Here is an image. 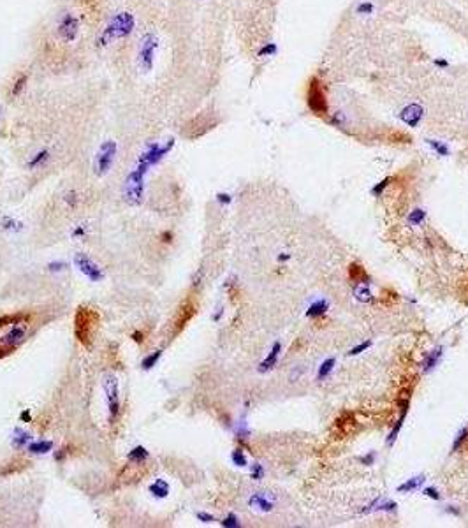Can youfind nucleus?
<instances>
[{"label": "nucleus", "instance_id": "obj_5", "mask_svg": "<svg viewBox=\"0 0 468 528\" xmlns=\"http://www.w3.org/2000/svg\"><path fill=\"white\" fill-rule=\"evenodd\" d=\"M104 395L108 412H109V424H115L122 414V398H120L118 379L113 373H108L104 377Z\"/></svg>", "mask_w": 468, "mask_h": 528}, {"label": "nucleus", "instance_id": "obj_15", "mask_svg": "<svg viewBox=\"0 0 468 528\" xmlns=\"http://www.w3.org/2000/svg\"><path fill=\"white\" fill-rule=\"evenodd\" d=\"M280 352H282V344H280V342H275V344H273V347H271L270 354L266 356V359L259 364V372L266 373V372H270L271 368H275L276 361H278V358H280Z\"/></svg>", "mask_w": 468, "mask_h": 528}, {"label": "nucleus", "instance_id": "obj_53", "mask_svg": "<svg viewBox=\"0 0 468 528\" xmlns=\"http://www.w3.org/2000/svg\"><path fill=\"white\" fill-rule=\"evenodd\" d=\"M463 447H465V449L468 451V437H467V442H465V446H463Z\"/></svg>", "mask_w": 468, "mask_h": 528}, {"label": "nucleus", "instance_id": "obj_36", "mask_svg": "<svg viewBox=\"0 0 468 528\" xmlns=\"http://www.w3.org/2000/svg\"><path fill=\"white\" fill-rule=\"evenodd\" d=\"M222 527L225 528H238L241 527V523H239V519L236 514H229V516H225L224 519H222Z\"/></svg>", "mask_w": 468, "mask_h": 528}, {"label": "nucleus", "instance_id": "obj_19", "mask_svg": "<svg viewBox=\"0 0 468 528\" xmlns=\"http://www.w3.org/2000/svg\"><path fill=\"white\" fill-rule=\"evenodd\" d=\"M349 278L356 284H368L370 282V275L359 262H352L349 266Z\"/></svg>", "mask_w": 468, "mask_h": 528}, {"label": "nucleus", "instance_id": "obj_3", "mask_svg": "<svg viewBox=\"0 0 468 528\" xmlns=\"http://www.w3.org/2000/svg\"><path fill=\"white\" fill-rule=\"evenodd\" d=\"M134 27H136V19L130 13H118L116 16L111 18V21L106 25L104 32L101 36V44H108L111 41H116V39H122V37H127L132 34Z\"/></svg>", "mask_w": 468, "mask_h": 528}, {"label": "nucleus", "instance_id": "obj_50", "mask_svg": "<svg viewBox=\"0 0 468 528\" xmlns=\"http://www.w3.org/2000/svg\"><path fill=\"white\" fill-rule=\"evenodd\" d=\"M19 421H21V422H30V421H32V414H30V410H23V412L19 414Z\"/></svg>", "mask_w": 468, "mask_h": 528}, {"label": "nucleus", "instance_id": "obj_24", "mask_svg": "<svg viewBox=\"0 0 468 528\" xmlns=\"http://www.w3.org/2000/svg\"><path fill=\"white\" fill-rule=\"evenodd\" d=\"M248 502H250V505H252V507L264 510V512H270V510L273 509V504H271V502L268 500L264 495H261V493H255V495H252Z\"/></svg>", "mask_w": 468, "mask_h": 528}, {"label": "nucleus", "instance_id": "obj_14", "mask_svg": "<svg viewBox=\"0 0 468 528\" xmlns=\"http://www.w3.org/2000/svg\"><path fill=\"white\" fill-rule=\"evenodd\" d=\"M25 338H27V329H25V328L21 326V324H16V326H13L9 331H7V333H5L4 336H2L0 344L18 347L19 344H23Z\"/></svg>", "mask_w": 468, "mask_h": 528}, {"label": "nucleus", "instance_id": "obj_48", "mask_svg": "<svg viewBox=\"0 0 468 528\" xmlns=\"http://www.w3.org/2000/svg\"><path fill=\"white\" fill-rule=\"evenodd\" d=\"M196 516H198V519L201 521V523H213V521H215V518H213L210 512H202V510H201V512H198Z\"/></svg>", "mask_w": 468, "mask_h": 528}, {"label": "nucleus", "instance_id": "obj_33", "mask_svg": "<svg viewBox=\"0 0 468 528\" xmlns=\"http://www.w3.org/2000/svg\"><path fill=\"white\" fill-rule=\"evenodd\" d=\"M424 220H426V211L421 210V208L414 210L409 215V224H412V225H421Z\"/></svg>", "mask_w": 468, "mask_h": 528}, {"label": "nucleus", "instance_id": "obj_35", "mask_svg": "<svg viewBox=\"0 0 468 528\" xmlns=\"http://www.w3.org/2000/svg\"><path fill=\"white\" fill-rule=\"evenodd\" d=\"M467 437H468V428H463V430L458 433V437H456L454 444H452V451L461 449V447L465 446V442H467Z\"/></svg>", "mask_w": 468, "mask_h": 528}, {"label": "nucleus", "instance_id": "obj_21", "mask_svg": "<svg viewBox=\"0 0 468 528\" xmlns=\"http://www.w3.org/2000/svg\"><path fill=\"white\" fill-rule=\"evenodd\" d=\"M53 447H55V444L51 440H32L27 446V451L30 455L39 456V455H48L50 451H53Z\"/></svg>", "mask_w": 468, "mask_h": 528}, {"label": "nucleus", "instance_id": "obj_23", "mask_svg": "<svg viewBox=\"0 0 468 528\" xmlns=\"http://www.w3.org/2000/svg\"><path fill=\"white\" fill-rule=\"evenodd\" d=\"M426 143H428V146H430V148L433 150V152H435V155H438V157H449V155H450V148H449V145H447L445 141H440V139H432V138H430V139H426Z\"/></svg>", "mask_w": 468, "mask_h": 528}, {"label": "nucleus", "instance_id": "obj_45", "mask_svg": "<svg viewBox=\"0 0 468 528\" xmlns=\"http://www.w3.org/2000/svg\"><path fill=\"white\" fill-rule=\"evenodd\" d=\"M25 83H27V76L23 74V76H19L18 81L14 83V90H11V93H13V95H18V93L21 92V88H23Z\"/></svg>", "mask_w": 468, "mask_h": 528}, {"label": "nucleus", "instance_id": "obj_25", "mask_svg": "<svg viewBox=\"0 0 468 528\" xmlns=\"http://www.w3.org/2000/svg\"><path fill=\"white\" fill-rule=\"evenodd\" d=\"M162 354H164V349H157L155 352H150L148 356H144V358H143V361H141V368L144 370V372L152 370L153 366H157L159 359L162 358Z\"/></svg>", "mask_w": 468, "mask_h": 528}, {"label": "nucleus", "instance_id": "obj_47", "mask_svg": "<svg viewBox=\"0 0 468 528\" xmlns=\"http://www.w3.org/2000/svg\"><path fill=\"white\" fill-rule=\"evenodd\" d=\"M16 350V347H13V345H5V344H0V359L5 358V356H9L11 352H14Z\"/></svg>", "mask_w": 468, "mask_h": 528}, {"label": "nucleus", "instance_id": "obj_51", "mask_svg": "<svg viewBox=\"0 0 468 528\" xmlns=\"http://www.w3.org/2000/svg\"><path fill=\"white\" fill-rule=\"evenodd\" d=\"M132 340L136 342V344H143V342H144V335H143V331H134Z\"/></svg>", "mask_w": 468, "mask_h": 528}, {"label": "nucleus", "instance_id": "obj_38", "mask_svg": "<svg viewBox=\"0 0 468 528\" xmlns=\"http://www.w3.org/2000/svg\"><path fill=\"white\" fill-rule=\"evenodd\" d=\"M391 182H393V178H391V176H387V178H384L382 182H378V183H377L375 187L372 188V194L378 198V196L382 194V190H386V187L391 183Z\"/></svg>", "mask_w": 468, "mask_h": 528}, {"label": "nucleus", "instance_id": "obj_46", "mask_svg": "<svg viewBox=\"0 0 468 528\" xmlns=\"http://www.w3.org/2000/svg\"><path fill=\"white\" fill-rule=\"evenodd\" d=\"M85 236H87V227H85V225H76L72 229V238L81 239V238H85Z\"/></svg>", "mask_w": 468, "mask_h": 528}, {"label": "nucleus", "instance_id": "obj_43", "mask_svg": "<svg viewBox=\"0 0 468 528\" xmlns=\"http://www.w3.org/2000/svg\"><path fill=\"white\" fill-rule=\"evenodd\" d=\"M370 347H372V342L366 340V342H363V344H361V345H358V347H354V349H350V350H349V356H356V354H361V352H363V350L370 349Z\"/></svg>", "mask_w": 468, "mask_h": 528}, {"label": "nucleus", "instance_id": "obj_10", "mask_svg": "<svg viewBox=\"0 0 468 528\" xmlns=\"http://www.w3.org/2000/svg\"><path fill=\"white\" fill-rule=\"evenodd\" d=\"M196 313H198V307H196V303H194L192 299L187 298L183 303L180 305L178 312L175 315V321H173V336H178L187 328L188 322L192 321Z\"/></svg>", "mask_w": 468, "mask_h": 528}, {"label": "nucleus", "instance_id": "obj_44", "mask_svg": "<svg viewBox=\"0 0 468 528\" xmlns=\"http://www.w3.org/2000/svg\"><path fill=\"white\" fill-rule=\"evenodd\" d=\"M216 201L220 202L222 206H227V204H231V201H233V196L227 192H218L216 194Z\"/></svg>", "mask_w": 468, "mask_h": 528}, {"label": "nucleus", "instance_id": "obj_8", "mask_svg": "<svg viewBox=\"0 0 468 528\" xmlns=\"http://www.w3.org/2000/svg\"><path fill=\"white\" fill-rule=\"evenodd\" d=\"M173 146H175V139H169L167 143H150V145L144 148V152L139 155L136 164H141L150 169L152 165L159 164V162L173 150Z\"/></svg>", "mask_w": 468, "mask_h": 528}, {"label": "nucleus", "instance_id": "obj_49", "mask_svg": "<svg viewBox=\"0 0 468 528\" xmlns=\"http://www.w3.org/2000/svg\"><path fill=\"white\" fill-rule=\"evenodd\" d=\"M424 495L430 496V498H433V500H440V495H438V492H436L435 488H424Z\"/></svg>", "mask_w": 468, "mask_h": 528}, {"label": "nucleus", "instance_id": "obj_28", "mask_svg": "<svg viewBox=\"0 0 468 528\" xmlns=\"http://www.w3.org/2000/svg\"><path fill=\"white\" fill-rule=\"evenodd\" d=\"M440 356H442V347H438V349L432 350V352H430V354L426 356L424 363H422V370H424V372H432L433 368L436 366V363H438Z\"/></svg>", "mask_w": 468, "mask_h": 528}, {"label": "nucleus", "instance_id": "obj_52", "mask_svg": "<svg viewBox=\"0 0 468 528\" xmlns=\"http://www.w3.org/2000/svg\"><path fill=\"white\" fill-rule=\"evenodd\" d=\"M373 459H375V455H366V456H363V458H361V461H363V463H373Z\"/></svg>", "mask_w": 468, "mask_h": 528}, {"label": "nucleus", "instance_id": "obj_22", "mask_svg": "<svg viewBox=\"0 0 468 528\" xmlns=\"http://www.w3.org/2000/svg\"><path fill=\"white\" fill-rule=\"evenodd\" d=\"M148 458H150V451H148L146 447H143V446L132 447V449L129 451V455H127V459H129L130 463H136V465L144 463Z\"/></svg>", "mask_w": 468, "mask_h": 528}, {"label": "nucleus", "instance_id": "obj_18", "mask_svg": "<svg viewBox=\"0 0 468 528\" xmlns=\"http://www.w3.org/2000/svg\"><path fill=\"white\" fill-rule=\"evenodd\" d=\"M148 490H150V493H152L155 498H159V500L167 498V496H169V492H171L169 482L165 481V479H157V481H153Z\"/></svg>", "mask_w": 468, "mask_h": 528}, {"label": "nucleus", "instance_id": "obj_11", "mask_svg": "<svg viewBox=\"0 0 468 528\" xmlns=\"http://www.w3.org/2000/svg\"><path fill=\"white\" fill-rule=\"evenodd\" d=\"M56 30H58V36L62 37L65 42L76 41V37H78V34H79V19L76 18L72 13H64L58 19Z\"/></svg>", "mask_w": 468, "mask_h": 528}, {"label": "nucleus", "instance_id": "obj_32", "mask_svg": "<svg viewBox=\"0 0 468 528\" xmlns=\"http://www.w3.org/2000/svg\"><path fill=\"white\" fill-rule=\"evenodd\" d=\"M335 363H336L335 358L326 359V361H324V363L321 364V368H319V375H317V379H319V381L326 379V377L329 375L331 372H333V366H335Z\"/></svg>", "mask_w": 468, "mask_h": 528}, {"label": "nucleus", "instance_id": "obj_7", "mask_svg": "<svg viewBox=\"0 0 468 528\" xmlns=\"http://www.w3.org/2000/svg\"><path fill=\"white\" fill-rule=\"evenodd\" d=\"M157 48H159V41H157L155 34L152 32L144 34L141 42H139V50H138V64L143 73H150L153 69Z\"/></svg>", "mask_w": 468, "mask_h": 528}, {"label": "nucleus", "instance_id": "obj_2", "mask_svg": "<svg viewBox=\"0 0 468 528\" xmlns=\"http://www.w3.org/2000/svg\"><path fill=\"white\" fill-rule=\"evenodd\" d=\"M99 322V313L88 307H79L74 315V335L78 342L85 347H90L92 344L93 329Z\"/></svg>", "mask_w": 468, "mask_h": 528}, {"label": "nucleus", "instance_id": "obj_31", "mask_svg": "<svg viewBox=\"0 0 468 528\" xmlns=\"http://www.w3.org/2000/svg\"><path fill=\"white\" fill-rule=\"evenodd\" d=\"M422 481H424V477H422V475H419V477H414V479H409V481L403 482L401 486H398V492L399 493H407V492H412V490H417V488L422 484Z\"/></svg>", "mask_w": 468, "mask_h": 528}, {"label": "nucleus", "instance_id": "obj_27", "mask_svg": "<svg viewBox=\"0 0 468 528\" xmlns=\"http://www.w3.org/2000/svg\"><path fill=\"white\" fill-rule=\"evenodd\" d=\"M373 11H375V4H373L372 0H359L358 4H356V14L361 16V18L372 16Z\"/></svg>", "mask_w": 468, "mask_h": 528}, {"label": "nucleus", "instance_id": "obj_1", "mask_svg": "<svg viewBox=\"0 0 468 528\" xmlns=\"http://www.w3.org/2000/svg\"><path fill=\"white\" fill-rule=\"evenodd\" d=\"M148 167L136 164L124 182V199L130 206H139L144 198V182H146Z\"/></svg>", "mask_w": 468, "mask_h": 528}, {"label": "nucleus", "instance_id": "obj_41", "mask_svg": "<svg viewBox=\"0 0 468 528\" xmlns=\"http://www.w3.org/2000/svg\"><path fill=\"white\" fill-rule=\"evenodd\" d=\"M250 475H252V479H255V481H261V479L264 477V469H262V465H259V463L252 465V472H250Z\"/></svg>", "mask_w": 468, "mask_h": 528}, {"label": "nucleus", "instance_id": "obj_20", "mask_svg": "<svg viewBox=\"0 0 468 528\" xmlns=\"http://www.w3.org/2000/svg\"><path fill=\"white\" fill-rule=\"evenodd\" d=\"M30 319V315L25 312H16V313H5L0 315V328L5 326H16V324H23Z\"/></svg>", "mask_w": 468, "mask_h": 528}, {"label": "nucleus", "instance_id": "obj_16", "mask_svg": "<svg viewBox=\"0 0 468 528\" xmlns=\"http://www.w3.org/2000/svg\"><path fill=\"white\" fill-rule=\"evenodd\" d=\"M32 442V435L23 430V428H16L13 432V437H11V444H13L14 449H25Z\"/></svg>", "mask_w": 468, "mask_h": 528}, {"label": "nucleus", "instance_id": "obj_40", "mask_svg": "<svg viewBox=\"0 0 468 528\" xmlns=\"http://www.w3.org/2000/svg\"><path fill=\"white\" fill-rule=\"evenodd\" d=\"M65 268H67V264H65L64 261H51V262H48V270H50L51 273H60V271H64Z\"/></svg>", "mask_w": 468, "mask_h": 528}, {"label": "nucleus", "instance_id": "obj_34", "mask_svg": "<svg viewBox=\"0 0 468 528\" xmlns=\"http://www.w3.org/2000/svg\"><path fill=\"white\" fill-rule=\"evenodd\" d=\"M231 459H233V463L236 465V467H247V456L243 455V451L241 449H234L233 451V455H231Z\"/></svg>", "mask_w": 468, "mask_h": 528}, {"label": "nucleus", "instance_id": "obj_29", "mask_svg": "<svg viewBox=\"0 0 468 528\" xmlns=\"http://www.w3.org/2000/svg\"><path fill=\"white\" fill-rule=\"evenodd\" d=\"M276 53H278V44L270 41V42H264V44L259 48L257 56H261V58H271V56H275Z\"/></svg>", "mask_w": 468, "mask_h": 528}, {"label": "nucleus", "instance_id": "obj_4", "mask_svg": "<svg viewBox=\"0 0 468 528\" xmlns=\"http://www.w3.org/2000/svg\"><path fill=\"white\" fill-rule=\"evenodd\" d=\"M306 106L310 113L315 116H327L329 113V102H327L326 88L321 78L312 76L306 87Z\"/></svg>", "mask_w": 468, "mask_h": 528}, {"label": "nucleus", "instance_id": "obj_39", "mask_svg": "<svg viewBox=\"0 0 468 528\" xmlns=\"http://www.w3.org/2000/svg\"><path fill=\"white\" fill-rule=\"evenodd\" d=\"M433 65H435V67H438V69H442V71L450 69V62L445 58V56H435V58H433Z\"/></svg>", "mask_w": 468, "mask_h": 528}, {"label": "nucleus", "instance_id": "obj_13", "mask_svg": "<svg viewBox=\"0 0 468 528\" xmlns=\"http://www.w3.org/2000/svg\"><path fill=\"white\" fill-rule=\"evenodd\" d=\"M356 424H358V421H356V418H354V414L352 412H343L342 416H338V419L335 421V430H336V433H338L340 437H345V435H349V433H352L354 430H356Z\"/></svg>", "mask_w": 468, "mask_h": 528}, {"label": "nucleus", "instance_id": "obj_12", "mask_svg": "<svg viewBox=\"0 0 468 528\" xmlns=\"http://www.w3.org/2000/svg\"><path fill=\"white\" fill-rule=\"evenodd\" d=\"M426 116V109L422 108V104L419 102H410V104L403 106L398 113V118L403 122L405 125H409L412 129L419 127L422 124V120Z\"/></svg>", "mask_w": 468, "mask_h": 528}, {"label": "nucleus", "instance_id": "obj_26", "mask_svg": "<svg viewBox=\"0 0 468 528\" xmlns=\"http://www.w3.org/2000/svg\"><path fill=\"white\" fill-rule=\"evenodd\" d=\"M327 308H329V303L326 299H317L315 303L310 305V308L306 310V317H321L327 312Z\"/></svg>", "mask_w": 468, "mask_h": 528}, {"label": "nucleus", "instance_id": "obj_17", "mask_svg": "<svg viewBox=\"0 0 468 528\" xmlns=\"http://www.w3.org/2000/svg\"><path fill=\"white\" fill-rule=\"evenodd\" d=\"M50 159H51V152L48 150V148H44V150H39V152L34 153V155L30 157V159H28L27 167H28L30 171L39 169V167H42V165H46Z\"/></svg>", "mask_w": 468, "mask_h": 528}, {"label": "nucleus", "instance_id": "obj_6", "mask_svg": "<svg viewBox=\"0 0 468 528\" xmlns=\"http://www.w3.org/2000/svg\"><path fill=\"white\" fill-rule=\"evenodd\" d=\"M116 153H118V145L113 139H108L99 146L95 153V159H93V171L95 175L104 176L109 173V169L115 164Z\"/></svg>", "mask_w": 468, "mask_h": 528}, {"label": "nucleus", "instance_id": "obj_37", "mask_svg": "<svg viewBox=\"0 0 468 528\" xmlns=\"http://www.w3.org/2000/svg\"><path fill=\"white\" fill-rule=\"evenodd\" d=\"M356 298H358L359 301H363V303H370V301H373L372 292H370V289H368V287H361V289L356 291Z\"/></svg>", "mask_w": 468, "mask_h": 528}, {"label": "nucleus", "instance_id": "obj_42", "mask_svg": "<svg viewBox=\"0 0 468 528\" xmlns=\"http://www.w3.org/2000/svg\"><path fill=\"white\" fill-rule=\"evenodd\" d=\"M65 202L69 204V208H76V206H78V202H79L78 194L74 192V190H71V192L65 196Z\"/></svg>", "mask_w": 468, "mask_h": 528}, {"label": "nucleus", "instance_id": "obj_9", "mask_svg": "<svg viewBox=\"0 0 468 528\" xmlns=\"http://www.w3.org/2000/svg\"><path fill=\"white\" fill-rule=\"evenodd\" d=\"M74 264L79 270L83 276H87L90 282H102L104 280V271L102 268L93 261L92 257H88L87 254H76L74 255Z\"/></svg>", "mask_w": 468, "mask_h": 528}, {"label": "nucleus", "instance_id": "obj_30", "mask_svg": "<svg viewBox=\"0 0 468 528\" xmlns=\"http://www.w3.org/2000/svg\"><path fill=\"white\" fill-rule=\"evenodd\" d=\"M329 124L333 127H336V129H342V127H345V125L349 124V118H347V115H345L343 111L338 109L329 116Z\"/></svg>", "mask_w": 468, "mask_h": 528}]
</instances>
